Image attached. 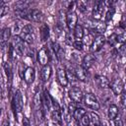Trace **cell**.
<instances>
[{"instance_id":"obj_1","label":"cell","mask_w":126,"mask_h":126,"mask_svg":"<svg viewBox=\"0 0 126 126\" xmlns=\"http://www.w3.org/2000/svg\"><path fill=\"white\" fill-rule=\"evenodd\" d=\"M21 38L28 44H32L35 38V32L32 25H26L21 29L20 32Z\"/></svg>"},{"instance_id":"obj_2","label":"cell","mask_w":126,"mask_h":126,"mask_svg":"<svg viewBox=\"0 0 126 126\" xmlns=\"http://www.w3.org/2000/svg\"><path fill=\"white\" fill-rule=\"evenodd\" d=\"M23 105H24V102H23V95L21 94V92L19 90H17L13 95V99H12V107H13V110L16 113H21V111L23 110Z\"/></svg>"},{"instance_id":"obj_3","label":"cell","mask_w":126,"mask_h":126,"mask_svg":"<svg viewBox=\"0 0 126 126\" xmlns=\"http://www.w3.org/2000/svg\"><path fill=\"white\" fill-rule=\"evenodd\" d=\"M84 102L87 105V107H89L93 110H98L99 107H100L97 97L92 93H88L87 94H85Z\"/></svg>"},{"instance_id":"obj_4","label":"cell","mask_w":126,"mask_h":126,"mask_svg":"<svg viewBox=\"0 0 126 126\" xmlns=\"http://www.w3.org/2000/svg\"><path fill=\"white\" fill-rule=\"evenodd\" d=\"M24 40L21 38L20 35H14L12 38V46L14 48L15 53H17L19 56H22L25 52V45H24Z\"/></svg>"},{"instance_id":"obj_5","label":"cell","mask_w":126,"mask_h":126,"mask_svg":"<svg viewBox=\"0 0 126 126\" xmlns=\"http://www.w3.org/2000/svg\"><path fill=\"white\" fill-rule=\"evenodd\" d=\"M68 94H69L70 99H71L73 102H75V103H82V102L84 101L85 95H84L83 92H82L79 88H76V87L72 88V89L69 91Z\"/></svg>"},{"instance_id":"obj_6","label":"cell","mask_w":126,"mask_h":126,"mask_svg":"<svg viewBox=\"0 0 126 126\" xmlns=\"http://www.w3.org/2000/svg\"><path fill=\"white\" fill-rule=\"evenodd\" d=\"M104 8H105V5L103 1H95L93 8V13H92L93 18L96 21H99L104 12Z\"/></svg>"},{"instance_id":"obj_7","label":"cell","mask_w":126,"mask_h":126,"mask_svg":"<svg viewBox=\"0 0 126 126\" xmlns=\"http://www.w3.org/2000/svg\"><path fill=\"white\" fill-rule=\"evenodd\" d=\"M105 40H106V39H105V37H104L103 34H99V35H97V36L94 39L92 45L90 46L92 52H97V51H99V50L102 48V46L104 45Z\"/></svg>"},{"instance_id":"obj_8","label":"cell","mask_w":126,"mask_h":126,"mask_svg":"<svg viewBox=\"0 0 126 126\" xmlns=\"http://www.w3.org/2000/svg\"><path fill=\"white\" fill-rule=\"evenodd\" d=\"M36 57H37L38 63H39L41 66L48 65V61H49L50 55H49V53H48V51H47V49H46L45 47H42L41 49L38 50Z\"/></svg>"},{"instance_id":"obj_9","label":"cell","mask_w":126,"mask_h":126,"mask_svg":"<svg viewBox=\"0 0 126 126\" xmlns=\"http://www.w3.org/2000/svg\"><path fill=\"white\" fill-rule=\"evenodd\" d=\"M23 79L25 80V82L28 85L32 84L34 79H35V70H34V68L33 67H27L24 71Z\"/></svg>"},{"instance_id":"obj_10","label":"cell","mask_w":126,"mask_h":126,"mask_svg":"<svg viewBox=\"0 0 126 126\" xmlns=\"http://www.w3.org/2000/svg\"><path fill=\"white\" fill-rule=\"evenodd\" d=\"M78 16L74 11H70L66 15V24L70 30H74L78 25Z\"/></svg>"},{"instance_id":"obj_11","label":"cell","mask_w":126,"mask_h":126,"mask_svg":"<svg viewBox=\"0 0 126 126\" xmlns=\"http://www.w3.org/2000/svg\"><path fill=\"white\" fill-rule=\"evenodd\" d=\"M110 88H111L112 92L114 93V94L118 95V94H121V93L124 91V84H123L122 80L118 78V79H115L111 82Z\"/></svg>"},{"instance_id":"obj_12","label":"cell","mask_w":126,"mask_h":126,"mask_svg":"<svg viewBox=\"0 0 126 126\" xmlns=\"http://www.w3.org/2000/svg\"><path fill=\"white\" fill-rule=\"evenodd\" d=\"M74 71H75V74H76V76H77V78H78L79 81L86 82L88 80V71L83 66H81V65L76 66V68H75Z\"/></svg>"},{"instance_id":"obj_13","label":"cell","mask_w":126,"mask_h":126,"mask_svg":"<svg viewBox=\"0 0 126 126\" xmlns=\"http://www.w3.org/2000/svg\"><path fill=\"white\" fill-rule=\"evenodd\" d=\"M94 81H95L97 87L100 88V89H107V88L110 87V82L105 76L96 75L95 78H94Z\"/></svg>"},{"instance_id":"obj_14","label":"cell","mask_w":126,"mask_h":126,"mask_svg":"<svg viewBox=\"0 0 126 126\" xmlns=\"http://www.w3.org/2000/svg\"><path fill=\"white\" fill-rule=\"evenodd\" d=\"M44 19V16L41 11L37 9H32L30 14V21H33L35 23H41Z\"/></svg>"},{"instance_id":"obj_15","label":"cell","mask_w":126,"mask_h":126,"mask_svg":"<svg viewBox=\"0 0 126 126\" xmlns=\"http://www.w3.org/2000/svg\"><path fill=\"white\" fill-rule=\"evenodd\" d=\"M94 61H95V57H94V54H92V53H89V54H86L85 56H84V58H83V61H82V66L85 68V69H90L93 65H94Z\"/></svg>"},{"instance_id":"obj_16","label":"cell","mask_w":126,"mask_h":126,"mask_svg":"<svg viewBox=\"0 0 126 126\" xmlns=\"http://www.w3.org/2000/svg\"><path fill=\"white\" fill-rule=\"evenodd\" d=\"M57 80L62 87H67L69 81L67 78L66 70H64V69H58L57 70Z\"/></svg>"},{"instance_id":"obj_17","label":"cell","mask_w":126,"mask_h":126,"mask_svg":"<svg viewBox=\"0 0 126 126\" xmlns=\"http://www.w3.org/2000/svg\"><path fill=\"white\" fill-rule=\"evenodd\" d=\"M51 48H52V51H53L55 57L58 60H61L64 57V50H63V48L61 47V45L58 42H52Z\"/></svg>"},{"instance_id":"obj_18","label":"cell","mask_w":126,"mask_h":126,"mask_svg":"<svg viewBox=\"0 0 126 126\" xmlns=\"http://www.w3.org/2000/svg\"><path fill=\"white\" fill-rule=\"evenodd\" d=\"M39 35L41 41H46L49 38V27L46 24H42L39 28Z\"/></svg>"},{"instance_id":"obj_19","label":"cell","mask_w":126,"mask_h":126,"mask_svg":"<svg viewBox=\"0 0 126 126\" xmlns=\"http://www.w3.org/2000/svg\"><path fill=\"white\" fill-rule=\"evenodd\" d=\"M51 74H52V69L49 65L42 66V68H41V80L43 82H47L49 80Z\"/></svg>"},{"instance_id":"obj_20","label":"cell","mask_w":126,"mask_h":126,"mask_svg":"<svg viewBox=\"0 0 126 126\" xmlns=\"http://www.w3.org/2000/svg\"><path fill=\"white\" fill-rule=\"evenodd\" d=\"M118 111H119V109H118L117 105L110 104L109 107H108V119L109 120H114L118 115Z\"/></svg>"},{"instance_id":"obj_21","label":"cell","mask_w":126,"mask_h":126,"mask_svg":"<svg viewBox=\"0 0 126 126\" xmlns=\"http://www.w3.org/2000/svg\"><path fill=\"white\" fill-rule=\"evenodd\" d=\"M106 28H107V25H106V23L105 22H99V23H97V24H95L94 26V32H97V33H99V34H102L103 32H105V31H106Z\"/></svg>"},{"instance_id":"obj_22","label":"cell","mask_w":126,"mask_h":126,"mask_svg":"<svg viewBox=\"0 0 126 126\" xmlns=\"http://www.w3.org/2000/svg\"><path fill=\"white\" fill-rule=\"evenodd\" d=\"M10 37H11V29L10 28L3 29L1 32V44L4 45V43L7 42Z\"/></svg>"},{"instance_id":"obj_23","label":"cell","mask_w":126,"mask_h":126,"mask_svg":"<svg viewBox=\"0 0 126 126\" xmlns=\"http://www.w3.org/2000/svg\"><path fill=\"white\" fill-rule=\"evenodd\" d=\"M74 36L76 39H82L85 35V32H84V28L81 26V25H77L74 29Z\"/></svg>"},{"instance_id":"obj_24","label":"cell","mask_w":126,"mask_h":126,"mask_svg":"<svg viewBox=\"0 0 126 126\" xmlns=\"http://www.w3.org/2000/svg\"><path fill=\"white\" fill-rule=\"evenodd\" d=\"M86 113H87V112H86V110H85L84 108H82V107H76V109L74 110L72 116H73L77 121H80V120L82 119V117H83Z\"/></svg>"},{"instance_id":"obj_25","label":"cell","mask_w":126,"mask_h":126,"mask_svg":"<svg viewBox=\"0 0 126 126\" xmlns=\"http://www.w3.org/2000/svg\"><path fill=\"white\" fill-rule=\"evenodd\" d=\"M61 114H62V117L65 119V121H66L67 123H70V120H71V116H72V114H71V112H70L69 108H68V107H66V106H63V107L61 108Z\"/></svg>"},{"instance_id":"obj_26","label":"cell","mask_w":126,"mask_h":126,"mask_svg":"<svg viewBox=\"0 0 126 126\" xmlns=\"http://www.w3.org/2000/svg\"><path fill=\"white\" fill-rule=\"evenodd\" d=\"M90 116H91V122L93 123L94 126H101L102 125L99 116L95 112H91L90 113Z\"/></svg>"},{"instance_id":"obj_27","label":"cell","mask_w":126,"mask_h":126,"mask_svg":"<svg viewBox=\"0 0 126 126\" xmlns=\"http://www.w3.org/2000/svg\"><path fill=\"white\" fill-rule=\"evenodd\" d=\"M66 74H67L68 81H69L70 83H75V82L79 81L78 78H77V76H76V74H75V71H74V70L67 69V70H66Z\"/></svg>"},{"instance_id":"obj_28","label":"cell","mask_w":126,"mask_h":126,"mask_svg":"<svg viewBox=\"0 0 126 126\" xmlns=\"http://www.w3.org/2000/svg\"><path fill=\"white\" fill-rule=\"evenodd\" d=\"M94 38H93V36H92L91 33H87L83 37V42H84V44H86L88 46H91L92 43H93V41H94Z\"/></svg>"},{"instance_id":"obj_29","label":"cell","mask_w":126,"mask_h":126,"mask_svg":"<svg viewBox=\"0 0 126 126\" xmlns=\"http://www.w3.org/2000/svg\"><path fill=\"white\" fill-rule=\"evenodd\" d=\"M76 4H77V8L79 9V11H80L81 13L87 12V10H88V5H87L86 2H84V1H78Z\"/></svg>"},{"instance_id":"obj_30","label":"cell","mask_w":126,"mask_h":126,"mask_svg":"<svg viewBox=\"0 0 126 126\" xmlns=\"http://www.w3.org/2000/svg\"><path fill=\"white\" fill-rule=\"evenodd\" d=\"M73 47L76 49V50H82L83 47H84V42L82 39H75L73 41Z\"/></svg>"},{"instance_id":"obj_31","label":"cell","mask_w":126,"mask_h":126,"mask_svg":"<svg viewBox=\"0 0 126 126\" xmlns=\"http://www.w3.org/2000/svg\"><path fill=\"white\" fill-rule=\"evenodd\" d=\"M80 121H81V123H82L83 126H90V124H91V116H90V114L86 113L82 117V119Z\"/></svg>"},{"instance_id":"obj_32","label":"cell","mask_w":126,"mask_h":126,"mask_svg":"<svg viewBox=\"0 0 126 126\" xmlns=\"http://www.w3.org/2000/svg\"><path fill=\"white\" fill-rule=\"evenodd\" d=\"M117 42H119L121 44L126 43V31H123L117 34Z\"/></svg>"},{"instance_id":"obj_33","label":"cell","mask_w":126,"mask_h":126,"mask_svg":"<svg viewBox=\"0 0 126 126\" xmlns=\"http://www.w3.org/2000/svg\"><path fill=\"white\" fill-rule=\"evenodd\" d=\"M118 55L121 58H126V43H123L120 45L118 49Z\"/></svg>"},{"instance_id":"obj_34","label":"cell","mask_w":126,"mask_h":126,"mask_svg":"<svg viewBox=\"0 0 126 126\" xmlns=\"http://www.w3.org/2000/svg\"><path fill=\"white\" fill-rule=\"evenodd\" d=\"M8 12V6L5 4L4 1H0V16L3 17Z\"/></svg>"},{"instance_id":"obj_35","label":"cell","mask_w":126,"mask_h":126,"mask_svg":"<svg viewBox=\"0 0 126 126\" xmlns=\"http://www.w3.org/2000/svg\"><path fill=\"white\" fill-rule=\"evenodd\" d=\"M114 12H115V10H114V8H113V7L108 9V11H107V12H106V14H105V23L109 22V21L112 19L113 15H114Z\"/></svg>"},{"instance_id":"obj_36","label":"cell","mask_w":126,"mask_h":126,"mask_svg":"<svg viewBox=\"0 0 126 126\" xmlns=\"http://www.w3.org/2000/svg\"><path fill=\"white\" fill-rule=\"evenodd\" d=\"M120 103L122 107H126V90H124L120 94Z\"/></svg>"},{"instance_id":"obj_37","label":"cell","mask_w":126,"mask_h":126,"mask_svg":"<svg viewBox=\"0 0 126 126\" xmlns=\"http://www.w3.org/2000/svg\"><path fill=\"white\" fill-rule=\"evenodd\" d=\"M108 41H109V44L110 45H115V43H117V34L116 33H112L110 36H109V39H108Z\"/></svg>"},{"instance_id":"obj_38","label":"cell","mask_w":126,"mask_h":126,"mask_svg":"<svg viewBox=\"0 0 126 126\" xmlns=\"http://www.w3.org/2000/svg\"><path fill=\"white\" fill-rule=\"evenodd\" d=\"M54 33L57 35V36H60L62 33H63V29L60 27V26H57L54 28Z\"/></svg>"},{"instance_id":"obj_39","label":"cell","mask_w":126,"mask_h":126,"mask_svg":"<svg viewBox=\"0 0 126 126\" xmlns=\"http://www.w3.org/2000/svg\"><path fill=\"white\" fill-rule=\"evenodd\" d=\"M114 126H123V121L120 118H115L114 119Z\"/></svg>"},{"instance_id":"obj_40","label":"cell","mask_w":126,"mask_h":126,"mask_svg":"<svg viewBox=\"0 0 126 126\" xmlns=\"http://www.w3.org/2000/svg\"><path fill=\"white\" fill-rule=\"evenodd\" d=\"M23 126H30V121L26 117L23 118Z\"/></svg>"},{"instance_id":"obj_41","label":"cell","mask_w":126,"mask_h":126,"mask_svg":"<svg viewBox=\"0 0 126 126\" xmlns=\"http://www.w3.org/2000/svg\"><path fill=\"white\" fill-rule=\"evenodd\" d=\"M101 126H107V125H106V124H103V125H101Z\"/></svg>"},{"instance_id":"obj_42","label":"cell","mask_w":126,"mask_h":126,"mask_svg":"<svg viewBox=\"0 0 126 126\" xmlns=\"http://www.w3.org/2000/svg\"><path fill=\"white\" fill-rule=\"evenodd\" d=\"M68 126H72V125H71V124H70V123H68Z\"/></svg>"},{"instance_id":"obj_43","label":"cell","mask_w":126,"mask_h":126,"mask_svg":"<svg viewBox=\"0 0 126 126\" xmlns=\"http://www.w3.org/2000/svg\"><path fill=\"white\" fill-rule=\"evenodd\" d=\"M125 76H126V69H125Z\"/></svg>"},{"instance_id":"obj_44","label":"cell","mask_w":126,"mask_h":126,"mask_svg":"<svg viewBox=\"0 0 126 126\" xmlns=\"http://www.w3.org/2000/svg\"><path fill=\"white\" fill-rule=\"evenodd\" d=\"M3 126H7V125H3Z\"/></svg>"}]
</instances>
